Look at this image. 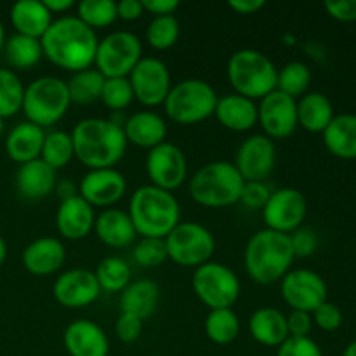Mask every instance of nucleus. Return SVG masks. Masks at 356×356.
Segmentation results:
<instances>
[{
  "instance_id": "obj_45",
  "label": "nucleus",
  "mask_w": 356,
  "mask_h": 356,
  "mask_svg": "<svg viewBox=\"0 0 356 356\" xmlns=\"http://www.w3.org/2000/svg\"><path fill=\"white\" fill-rule=\"evenodd\" d=\"M271 197L270 188L264 183H257V181H245L240 193V200L245 207L257 211V209H264Z\"/></svg>"
},
{
  "instance_id": "obj_13",
  "label": "nucleus",
  "mask_w": 356,
  "mask_h": 356,
  "mask_svg": "<svg viewBox=\"0 0 356 356\" xmlns=\"http://www.w3.org/2000/svg\"><path fill=\"white\" fill-rule=\"evenodd\" d=\"M282 298L294 312L313 313L327 301V285L312 270L289 271L280 284Z\"/></svg>"
},
{
  "instance_id": "obj_35",
  "label": "nucleus",
  "mask_w": 356,
  "mask_h": 356,
  "mask_svg": "<svg viewBox=\"0 0 356 356\" xmlns=\"http://www.w3.org/2000/svg\"><path fill=\"white\" fill-rule=\"evenodd\" d=\"M240 332L238 315L232 308L211 309L205 318V334L216 344H229Z\"/></svg>"
},
{
  "instance_id": "obj_40",
  "label": "nucleus",
  "mask_w": 356,
  "mask_h": 356,
  "mask_svg": "<svg viewBox=\"0 0 356 356\" xmlns=\"http://www.w3.org/2000/svg\"><path fill=\"white\" fill-rule=\"evenodd\" d=\"M79 19L83 24L94 30V28H106L115 23L118 17L117 2L113 0H83L76 7Z\"/></svg>"
},
{
  "instance_id": "obj_12",
  "label": "nucleus",
  "mask_w": 356,
  "mask_h": 356,
  "mask_svg": "<svg viewBox=\"0 0 356 356\" xmlns=\"http://www.w3.org/2000/svg\"><path fill=\"white\" fill-rule=\"evenodd\" d=\"M308 212L306 197L296 188H282L271 193L270 200L263 209V219L268 229L291 235L302 226Z\"/></svg>"
},
{
  "instance_id": "obj_29",
  "label": "nucleus",
  "mask_w": 356,
  "mask_h": 356,
  "mask_svg": "<svg viewBox=\"0 0 356 356\" xmlns=\"http://www.w3.org/2000/svg\"><path fill=\"white\" fill-rule=\"evenodd\" d=\"M323 145L334 156L343 160H356V115L343 113L332 118L329 127L322 132Z\"/></svg>"
},
{
  "instance_id": "obj_36",
  "label": "nucleus",
  "mask_w": 356,
  "mask_h": 356,
  "mask_svg": "<svg viewBox=\"0 0 356 356\" xmlns=\"http://www.w3.org/2000/svg\"><path fill=\"white\" fill-rule=\"evenodd\" d=\"M73 156H75V148H73L72 134L63 131H52L45 134L40 159L49 167L54 170L63 169L68 165Z\"/></svg>"
},
{
  "instance_id": "obj_52",
  "label": "nucleus",
  "mask_w": 356,
  "mask_h": 356,
  "mask_svg": "<svg viewBox=\"0 0 356 356\" xmlns=\"http://www.w3.org/2000/svg\"><path fill=\"white\" fill-rule=\"evenodd\" d=\"M117 14L120 19L134 21L145 14V7L141 0H122V2H117Z\"/></svg>"
},
{
  "instance_id": "obj_7",
  "label": "nucleus",
  "mask_w": 356,
  "mask_h": 356,
  "mask_svg": "<svg viewBox=\"0 0 356 356\" xmlns=\"http://www.w3.org/2000/svg\"><path fill=\"white\" fill-rule=\"evenodd\" d=\"M68 86L58 76H40L24 87L23 108L28 122L45 129L58 124L68 111Z\"/></svg>"
},
{
  "instance_id": "obj_21",
  "label": "nucleus",
  "mask_w": 356,
  "mask_h": 356,
  "mask_svg": "<svg viewBox=\"0 0 356 356\" xmlns=\"http://www.w3.org/2000/svg\"><path fill=\"white\" fill-rule=\"evenodd\" d=\"M66 250L58 238L42 236L23 250V266L37 277L56 273L65 264Z\"/></svg>"
},
{
  "instance_id": "obj_44",
  "label": "nucleus",
  "mask_w": 356,
  "mask_h": 356,
  "mask_svg": "<svg viewBox=\"0 0 356 356\" xmlns=\"http://www.w3.org/2000/svg\"><path fill=\"white\" fill-rule=\"evenodd\" d=\"M289 238H291L294 257H309L318 247V235L315 229L308 226H299L289 235Z\"/></svg>"
},
{
  "instance_id": "obj_41",
  "label": "nucleus",
  "mask_w": 356,
  "mask_h": 356,
  "mask_svg": "<svg viewBox=\"0 0 356 356\" xmlns=\"http://www.w3.org/2000/svg\"><path fill=\"white\" fill-rule=\"evenodd\" d=\"M179 21L174 16H156L146 30V38L149 45L156 51H167L179 38Z\"/></svg>"
},
{
  "instance_id": "obj_11",
  "label": "nucleus",
  "mask_w": 356,
  "mask_h": 356,
  "mask_svg": "<svg viewBox=\"0 0 356 356\" xmlns=\"http://www.w3.org/2000/svg\"><path fill=\"white\" fill-rule=\"evenodd\" d=\"M193 291L211 309L232 308L240 296V280L232 268L221 263H205L195 268Z\"/></svg>"
},
{
  "instance_id": "obj_51",
  "label": "nucleus",
  "mask_w": 356,
  "mask_h": 356,
  "mask_svg": "<svg viewBox=\"0 0 356 356\" xmlns=\"http://www.w3.org/2000/svg\"><path fill=\"white\" fill-rule=\"evenodd\" d=\"M145 13H152L153 16H174V10L179 7L177 0H141Z\"/></svg>"
},
{
  "instance_id": "obj_54",
  "label": "nucleus",
  "mask_w": 356,
  "mask_h": 356,
  "mask_svg": "<svg viewBox=\"0 0 356 356\" xmlns=\"http://www.w3.org/2000/svg\"><path fill=\"white\" fill-rule=\"evenodd\" d=\"M54 191L61 202L79 197V186H76L72 179H63L59 181V183H56Z\"/></svg>"
},
{
  "instance_id": "obj_10",
  "label": "nucleus",
  "mask_w": 356,
  "mask_h": 356,
  "mask_svg": "<svg viewBox=\"0 0 356 356\" xmlns=\"http://www.w3.org/2000/svg\"><path fill=\"white\" fill-rule=\"evenodd\" d=\"M163 240L169 259L183 268L209 263L216 249L214 236L200 222H179Z\"/></svg>"
},
{
  "instance_id": "obj_6",
  "label": "nucleus",
  "mask_w": 356,
  "mask_h": 356,
  "mask_svg": "<svg viewBox=\"0 0 356 356\" xmlns=\"http://www.w3.org/2000/svg\"><path fill=\"white\" fill-rule=\"evenodd\" d=\"M243 177L236 170L235 163L211 162L200 167L190 181V193L197 204L204 207H228L240 200Z\"/></svg>"
},
{
  "instance_id": "obj_5",
  "label": "nucleus",
  "mask_w": 356,
  "mask_h": 356,
  "mask_svg": "<svg viewBox=\"0 0 356 356\" xmlns=\"http://www.w3.org/2000/svg\"><path fill=\"white\" fill-rule=\"evenodd\" d=\"M228 80L235 94L247 99H263L277 89L278 70L273 61L256 49H242L229 58Z\"/></svg>"
},
{
  "instance_id": "obj_37",
  "label": "nucleus",
  "mask_w": 356,
  "mask_h": 356,
  "mask_svg": "<svg viewBox=\"0 0 356 356\" xmlns=\"http://www.w3.org/2000/svg\"><path fill=\"white\" fill-rule=\"evenodd\" d=\"M94 275H96L101 291L122 292L131 284V266L117 256L104 257Z\"/></svg>"
},
{
  "instance_id": "obj_53",
  "label": "nucleus",
  "mask_w": 356,
  "mask_h": 356,
  "mask_svg": "<svg viewBox=\"0 0 356 356\" xmlns=\"http://www.w3.org/2000/svg\"><path fill=\"white\" fill-rule=\"evenodd\" d=\"M228 6L238 14H254L259 9H263V0H229Z\"/></svg>"
},
{
  "instance_id": "obj_15",
  "label": "nucleus",
  "mask_w": 356,
  "mask_h": 356,
  "mask_svg": "<svg viewBox=\"0 0 356 356\" xmlns=\"http://www.w3.org/2000/svg\"><path fill=\"white\" fill-rule=\"evenodd\" d=\"M146 172H148L153 186L172 191L179 188L186 179V156L176 145L163 141L162 145L149 149L148 156H146Z\"/></svg>"
},
{
  "instance_id": "obj_33",
  "label": "nucleus",
  "mask_w": 356,
  "mask_h": 356,
  "mask_svg": "<svg viewBox=\"0 0 356 356\" xmlns=\"http://www.w3.org/2000/svg\"><path fill=\"white\" fill-rule=\"evenodd\" d=\"M3 52H6L7 63L17 70L33 68L44 56L38 38L24 37L19 33H14L13 37L7 38Z\"/></svg>"
},
{
  "instance_id": "obj_8",
  "label": "nucleus",
  "mask_w": 356,
  "mask_h": 356,
  "mask_svg": "<svg viewBox=\"0 0 356 356\" xmlns=\"http://www.w3.org/2000/svg\"><path fill=\"white\" fill-rule=\"evenodd\" d=\"M218 99L211 83L200 79H188L170 87L163 106L170 120L181 125H193L214 115Z\"/></svg>"
},
{
  "instance_id": "obj_4",
  "label": "nucleus",
  "mask_w": 356,
  "mask_h": 356,
  "mask_svg": "<svg viewBox=\"0 0 356 356\" xmlns=\"http://www.w3.org/2000/svg\"><path fill=\"white\" fill-rule=\"evenodd\" d=\"M243 259L247 273L254 282L270 285L289 273L296 257L289 235L264 228L250 236Z\"/></svg>"
},
{
  "instance_id": "obj_25",
  "label": "nucleus",
  "mask_w": 356,
  "mask_h": 356,
  "mask_svg": "<svg viewBox=\"0 0 356 356\" xmlns=\"http://www.w3.org/2000/svg\"><path fill=\"white\" fill-rule=\"evenodd\" d=\"M124 134L127 143L139 148H155L165 141L167 124L155 111H138L124 124Z\"/></svg>"
},
{
  "instance_id": "obj_18",
  "label": "nucleus",
  "mask_w": 356,
  "mask_h": 356,
  "mask_svg": "<svg viewBox=\"0 0 356 356\" xmlns=\"http://www.w3.org/2000/svg\"><path fill=\"white\" fill-rule=\"evenodd\" d=\"M127 190L124 174L117 169H94L82 177L79 195L92 207H110L117 204Z\"/></svg>"
},
{
  "instance_id": "obj_56",
  "label": "nucleus",
  "mask_w": 356,
  "mask_h": 356,
  "mask_svg": "<svg viewBox=\"0 0 356 356\" xmlns=\"http://www.w3.org/2000/svg\"><path fill=\"white\" fill-rule=\"evenodd\" d=\"M7 257V245H6V240L0 236V266L3 264V261H6Z\"/></svg>"
},
{
  "instance_id": "obj_27",
  "label": "nucleus",
  "mask_w": 356,
  "mask_h": 356,
  "mask_svg": "<svg viewBox=\"0 0 356 356\" xmlns=\"http://www.w3.org/2000/svg\"><path fill=\"white\" fill-rule=\"evenodd\" d=\"M10 23L16 33L40 40L52 24V14L49 13L44 2L19 0L10 7Z\"/></svg>"
},
{
  "instance_id": "obj_20",
  "label": "nucleus",
  "mask_w": 356,
  "mask_h": 356,
  "mask_svg": "<svg viewBox=\"0 0 356 356\" xmlns=\"http://www.w3.org/2000/svg\"><path fill=\"white\" fill-rule=\"evenodd\" d=\"M63 341L70 356H108L110 351L108 336L90 320H75L70 323Z\"/></svg>"
},
{
  "instance_id": "obj_42",
  "label": "nucleus",
  "mask_w": 356,
  "mask_h": 356,
  "mask_svg": "<svg viewBox=\"0 0 356 356\" xmlns=\"http://www.w3.org/2000/svg\"><path fill=\"white\" fill-rule=\"evenodd\" d=\"M101 101L111 110H125L134 101L131 82L127 76L122 79H106L101 94Z\"/></svg>"
},
{
  "instance_id": "obj_57",
  "label": "nucleus",
  "mask_w": 356,
  "mask_h": 356,
  "mask_svg": "<svg viewBox=\"0 0 356 356\" xmlns=\"http://www.w3.org/2000/svg\"><path fill=\"white\" fill-rule=\"evenodd\" d=\"M343 356H356V341H353L351 344H348V348L344 350Z\"/></svg>"
},
{
  "instance_id": "obj_59",
  "label": "nucleus",
  "mask_w": 356,
  "mask_h": 356,
  "mask_svg": "<svg viewBox=\"0 0 356 356\" xmlns=\"http://www.w3.org/2000/svg\"><path fill=\"white\" fill-rule=\"evenodd\" d=\"M3 129H6V122H3V118L0 117V138H2L3 134Z\"/></svg>"
},
{
  "instance_id": "obj_17",
  "label": "nucleus",
  "mask_w": 356,
  "mask_h": 356,
  "mask_svg": "<svg viewBox=\"0 0 356 356\" xmlns=\"http://www.w3.org/2000/svg\"><path fill=\"white\" fill-rule=\"evenodd\" d=\"M277 162V148L275 143L266 136H250L240 145L236 152L235 167L243 177V181H257L264 183L273 170Z\"/></svg>"
},
{
  "instance_id": "obj_24",
  "label": "nucleus",
  "mask_w": 356,
  "mask_h": 356,
  "mask_svg": "<svg viewBox=\"0 0 356 356\" xmlns=\"http://www.w3.org/2000/svg\"><path fill=\"white\" fill-rule=\"evenodd\" d=\"M45 131L31 122H21L6 138V152L10 160L23 165L31 160L40 159Z\"/></svg>"
},
{
  "instance_id": "obj_48",
  "label": "nucleus",
  "mask_w": 356,
  "mask_h": 356,
  "mask_svg": "<svg viewBox=\"0 0 356 356\" xmlns=\"http://www.w3.org/2000/svg\"><path fill=\"white\" fill-rule=\"evenodd\" d=\"M115 334L122 343H134L143 334V320L138 316L120 313L117 323H115Z\"/></svg>"
},
{
  "instance_id": "obj_3",
  "label": "nucleus",
  "mask_w": 356,
  "mask_h": 356,
  "mask_svg": "<svg viewBox=\"0 0 356 356\" xmlns=\"http://www.w3.org/2000/svg\"><path fill=\"white\" fill-rule=\"evenodd\" d=\"M127 214L143 238H165L179 225L181 207L170 191L148 184L132 193Z\"/></svg>"
},
{
  "instance_id": "obj_2",
  "label": "nucleus",
  "mask_w": 356,
  "mask_h": 356,
  "mask_svg": "<svg viewBox=\"0 0 356 356\" xmlns=\"http://www.w3.org/2000/svg\"><path fill=\"white\" fill-rule=\"evenodd\" d=\"M75 156L94 169H113L125 155L127 139L120 124L104 118H86L72 132Z\"/></svg>"
},
{
  "instance_id": "obj_14",
  "label": "nucleus",
  "mask_w": 356,
  "mask_h": 356,
  "mask_svg": "<svg viewBox=\"0 0 356 356\" xmlns=\"http://www.w3.org/2000/svg\"><path fill=\"white\" fill-rule=\"evenodd\" d=\"M127 79L136 99L146 106L162 104L172 87L169 68L165 63L156 58H143Z\"/></svg>"
},
{
  "instance_id": "obj_58",
  "label": "nucleus",
  "mask_w": 356,
  "mask_h": 356,
  "mask_svg": "<svg viewBox=\"0 0 356 356\" xmlns=\"http://www.w3.org/2000/svg\"><path fill=\"white\" fill-rule=\"evenodd\" d=\"M3 45H6V31H3V24L0 21V52L3 51Z\"/></svg>"
},
{
  "instance_id": "obj_31",
  "label": "nucleus",
  "mask_w": 356,
  "mask_h": 356,
  "mask_svg": "<svg viewBox=\"0 0 356 356\" xmlns=\"http://www.w3.org/2000/svg\"><path fill=\"white\" fill-rule=\"evenodd\" d=\"M249 329L254 339L264 346H280L289 337L287 316L275 308H261L254 312Z\"/></svg>"
},
{
  "instance_id": "obj_16",
  "label": "nucleus",
  "mask_w": 356,
  "mask_h": 356,
  "mask_svg": "<svg viewBox=\"0 0 356 356\" xmlns=\"http://www.w3.org/2000/svg\"><path fill=\"white\" fill-rule=\"evenodd\" d=\"M257 122H261L271 141L289 138L298 127V101L275 89L261 99Z\"/></svg>"
},
{
  "instance_id": "obj_28",
  "label": "nucleus",
  "mask_w": 356,
  "mask_h": 356,
  "mask_svg": "<svg viewBox=\"0 0 356 356\" xmlns=\"http://www.w3.org/2000/svg\"><path fill=\"white\" fill-rule=\"evenodd\" d=\"M94 229H96L97 238L104 245L113 247V249L131 245L138 235L127 212H122L118 209H106L101 212L94 222Z\"/></svg>"
},
{
  "instance_id": "obj_49",
  "label": "nucleus",
  "mask_w": 356,
  "mask_h": 356,
  "mask_svg": "<svg viewBox=\"0 0 356 356\" xmlns=\"http://www.w3.org/2000/svg\"><path fill=\"white\" fill-rule=\"evenodd\" d=\"M325 10L330 17L343 23L356 21V0H327Z\"/></svg>"
},
{
  "instance_id": "obj_23",
  "label": "nucleus",
  "mask_w": 356,
  "mask_h": 356,
  "mask_svg": "<svg viewBox=\"0 0 356 356\" xmlns=\"http://www.w3.org/2000/svg\"><path fill=\"white\" fill-rule=\"evenodd\" d=\"M56 170L42 159L19 165L16 172L17 193L28 200H42L49 197L56 188Z\"/></svg>"
},
{
  "instance_id": "obj_43",
  "label": "nucleus",
  "mask_w": 356,
  "mask_h": 356,
  "mask_svg": "<svg viewBox=\"0 0 356 356\" xmlns=\"http://www.w3.org/2000/svg\"><path fill=\"white\" fill-rule=\"evenodd\" d=\"M134 259L143 268H156L169 259L165 240L163 238H141L136 243Z\"/></svg>"
},
{
  "instance_id": "obj_34",
  "label": "nucleus",
  "mask_w": 356,
  "mask_h": 356,
  "mask_svg": "<svg viewBox=\"0 0 356 356\" xmlns=\"http://www.w3.org/2000/svg\"><path fill=\"white\" fill-rule=\"evenodd\" d=\"M104 82H106V79L96 68H89L75 73L70 79V82H66L70 99H72V103L79 104L94 103V101L101 99Z\"/></svg>"
},
{
  "instance_id": "obj_22",
  "label": "nucleus",
  "mask_w": 356,
  "mask_h": 356,
  "mask_svg": "<svg viewBox=\"0 0 356 356\" xmlns=\"http://www.w3.org/2000/svg\"><path fill=\"white\" fill-rule=\"evenodd\" d=\"M94 222V209L87 204L82 197L70 198L61 202L56 214V226L61 236L66 240H82L92 232Z\"/></svg>"
},
{
  "instance_id": "obj_39",
  "label": "nucleus",
  "mask_w": 356,
  "mask_h": 356,
  "mask_svg": "<svg viewBox=\"0 0 356 356\" xmlns=\"http://www.w3.org/2000/svg\"><path fill=\"white\" fill-rule=\"evenodd\" d=\"M24 86L13 70L0 68V117L6 120L23 108Z\"/></svg>"
},
{
  "instance_id": "obj_32",
  "label": "nucleus",
  "mask_w": 356,
  "mask_h": 356,
  "mask_svg": "<svg viewBox=\"0 0 356 356\" xmlns=\"http://www.w3.org/2000/svg\"><path fill=\"white\" fill-rule=\"evenodd\" d=\"M332 103L322 92H309L298 103V125H302L309 132H323L332 122Z\"/></svg>"
},
{
  "instance_id": "obj_38",
  "label": "nucleus",
  "mask_w": 356,
  "mask_h": 356,
  "mask_svg": "<svg viewBox=\"0 0 356 356\" xmlns=\"http://www.w3.org/2000/svg\"><path fill=\"white\" fill-rule=\"evenodd\" d=\"M309 83H312V72L305 63L292 61L287 63L282 70H278L277 90L294 97V99L299 96H305Z\"/></svg>"
},
{
  "instance_id": "obj_46",
  "label": "nucleus",
  "mask_w": 356,
  "mask_h": 356,
  "mask_svg": "<svg viewBox=\"0 0 356 356\" xmlns=\"http://www.w3.org/2000/svg\"><path fill=\"white\" fill-rule=\"evenodd\" d=\"M277 356H323L318 344L309 337H287L278 346Z\"/></svg>"
},
{
  "instance_id": "obj_1",
  "label": "nucleus",
  "mask_w": 356,
  "mask_h": 356,
  "mask_svg": "<svg viewBox=\"0 0 356 356\" xmlns=\"http://www.w3.org/2000/svg\"><path fill=\"white\" fill-rule=\"evenodd\" d=\"M99 40L96 31L76 16L59 17L52 21L40 38L42 52L52 65L70 72H83L94 65Z\"/></svg>"
},
{
  "instance_id": "obj_30",
  "label": "nucleus",
  "mask_w": 356,
  "mask_h": 356,
  "mask_svg": "<svg viewBox=\"0 0 356 356\" xmlns=\"http://www.w3.org/2000/svg\"><path fill=\"white\" fill-rule=\"evenodd\" d=\"M160 301V287L153 280H138L129 284L122 291L120 312L138 316L139 320L149 318L155 313Z\"/></svg>"
},
{
  "instance_id": "obj_9",
  "label": "nucleus",
  "mask_w": 356,
  "mask_h": 356,
  "mask_svg": "<svg viewBox=\"0 0 356 356\" xmlns=\"http://www.w3.org/2000/svg\"><path fill=\"white\" fill-rule=\"evenodd\" d=\"M143 59V45L138 35L131 31H113L99 40L94 65L104 79L129 76Z\"/></svg>"
},
{
  "instance_id": "obj_55",
  "label": "nucleus",
  "mask_w": 356,
  "mask_h": 356,
  "mask_svg": "<svg viewBox=\"0 0 356 356\" xmlns=\"http://www.w3.org/2000/svg\"><path fill=\"white\" fill-rule=\"evenodd\" d=\"M44 6L47 7L51 14H59L72 9V7L75 6V2H73V0H44Z\"/></svg>"
},
{
  "instance_id": "obj_26",
  "label": "nucleus",
  "mask_w": 356,
  "mask_h": 356,
  "mask_svg": "<svg viewBox=\"0 0 356 356\" xmlns=\"http://www.w3.org/2000/svg\"><path fill=\"white\" fill-rule=\"evenodd\" d=\"M214 115L222 127L233 132H245L257 124L256 103L240 94H226L219 97Z\"/></svg>"
},
{
  "instance_id": "obj_47",
  "label": "nucleus",
  "mask_w": 356,
  "mask_h": 356,
  "mask_svg": "<svg viewBox=\"0 0 356 356\" xmlns=\"http://www.w3.org/2000/svg\"><path fill=\"white\" fill-rule=\"evenodd\" d=\"M313 322L325 332H334L343 323V313L334 302L325 301L313 312Z\"/></svg>"
},
{
  "instance_id": "obj_50",
  "label": "nucleus",
  "mask_w": 356,
  "mask_h": 356,
  "mask_svg": "<svg viewBox=\"0 0 356 356\" xmlns=\"http://www.w3.org/2000/svg\"><path fill=\"white\" fill-rule=\"evenodd\" d=\"M312 325H313V318L309 313L294 312V309H292L291 315L287 316L289 337H308L309 330H312Z\"/></svg>"
},
{
  "instance_id": "obj_19",
  "label": "nucleus",
  "mask_w": 356,
  "mask_h": 356,
  "mask_svg": "<svg viewBox=\"0 0 356 356\" xmlns=\"http://www.w3.org/2000/svg\"><path fill=\"white\" fill-rule=\"evenodd\" d=\"M54 299L65 308H86L101 294L97 278L89 270H70L63 273L52 287Z\"/></svg>"
}]
</instances>
